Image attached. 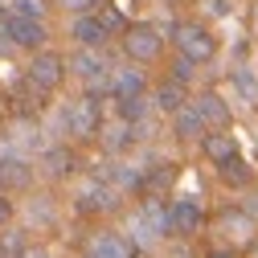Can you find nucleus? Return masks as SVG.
I'll list each match as a JSON object with an SVG mask.
<instances>
[{"mask_svg":"<svg viewBox=\"0 0 258 258\" xmlns=\"http://www.w3.org/2000/svg\"><path fill=\"white\" fill-rule=\"evenodd\" d=\"M172 45H176L180 57L192 61V66H197V61H209L213 49H217L213 33H209L205 25H197V21H180V25H172Z\"/></svg>","mask_w":258,"mask_h":258,"instance_id":"nucleus-1","label":"nucleus"},{"mask_svg":"<svg viewBox=\"0 0 258 258\" xmlns=\"http://www.w3.org/2000/svg\"><path fill=\"white\" fill-rule=\"evenodd\" d=\"M66 132L74 140H94L103 132V107H99V94H82L78 103L66 107Z\"/></svg>","mask_w":258,"mask_h":258,"instance_id":"nucleus-2","label":"nucleus"},{"mask_svg":"<svg viewBox=\"0 0 258 258\" xmlns=\"http://www.w3.org/2000/svg\"><path fill=\"white\" fill-rule=\"evenodd\" d=\"M160 49H164V37H160V29L156 25H127L123 29V53L132 57V61H152L160 57Z\"/></svg>","mask_w":258,"mask_h":258,"instance_id":"nucleus-3","label":"nucleus"},{"mask_svg":"<svg viewBox=\"0 0 258 258\" xmlns=\"http://www.w3.org/2000/svg\"><path fill=\"white\" fill-rule=\"evenodd\" d=\"M25 78L33 82L37 90H45V94H53L57 86H61V78H66V61H61L57 53H49V49H41L33 61H29V70H25Z\"/></svg>","mask_w":258,"mask_h":258,"instance_id":"nucleus-4","label":"nucleus"},{"mask_svg":"<svg viewBox=\"0 0 258 258\" xmlns=\"http://www.w3.org/2000/svg\"><path fill=\"white\" fill-rule=\"evenodd\" d=\"M136 234L144 238V242H156V238H164V234H172L168 230V205L164 201H144L140 205V213H136Z\"/></svg>","mask_w":258,"mask_h":258,"instance_id":"nucleus-5","label":"nucleus"},{"mask_svg":"<svg viewBox=\"0 0 258 258\" xmlns=\"http://www.w3.org/2000/svg\"><path fill=\"white\" fill-rule=\"evenodd\" d=\"M201 225H205V209H201V201L180 197V201L168 205V230H172V234H201Z\"/></svg>","mask_w":258,"mask_h":258,"instance_id":"nucleus-6","label":"nucleus"},{"mask_svg":"<svg viewBox=\"0 0 258 258\" xmlns=\"http://www.w3.org/2000/svg\"><path fill=\"white\" fill-rule=\"evenodd\" d=\"M9 37H13L17 49H41L45 45V25H41V17L9 13Z\"/></svg>","mask_w":258,"mask_h":258,"instance_id":"nucleus-7","label":"nucleus"},{"mask_svg":"<svg viewBox=\"0 0 258 258\" xmlns=\"http://www.w3.org/2000/svg\"><path fill=\"white\" fill-rule=\"evenodd\" d=\"M70 37H74L78 45H86V49H103L111 33L103 29L99 13H78V17H74V25H70Z\"/></svg>","mask_w":258,"mask_h":258,"instance_id":"nucleus-8","label":"nucleus"},{"mask_svg":"<svg viewBox=\"0 0 258 258\" xmlns=\"http://www.w3.org/2000/svg\"><path fill=\"white\" fill-rule=\"evenodd\" d=\"M115 201H119V192L99 176L78 192V213H107V209H115Z\"/></svg>","mask_w":258,"mask_h":258,"instance_id":"nucleus-9","label":"nucleus"},{"mask_svg":"<svg viewBox=\"0 0 258 258\" xmlns=\"http://www.w3.org/2000/svg\"><path fill=\"white\" fill-rule=\"evenodd\" d=\"M90 258H140V250L127 234H99L90 242Z\"/></svg>","mask_w":258,"mask_h":258,"instance_id":"nucleus-10","label":"nucleus"},{"mask_svg":"<svg viewBox=\"0 0 258 258\" xmlns=\"http://www.w3.org/2000/svg\"><path fill=\"white\" fill-rule=\"evenodd\" d=\"M33 184V168L25 156H0V188H29Z\"/></svg>","mask_w":258,"mask_h":258,"instance_id":"nucleus-11","label":"nucleus"},{"mask_svg":"<svg viewBox=\"0 0 258 258\" xmlns=\"http://www.w3.org/2000/svg\"><path fill=\"white\" fill-rule=\"evenodd\" d=\"M144 90H148V78L140 70V61L111 74V94H115V99H132V94H144Z\"/></svg>","mask_w":258,"mask_h":258,"instance_id":"nucleus-12","label":"nucleus"},{"mask_svg":"<svg viewBox=\"0 0 258 258\" xmlns=\"http://www.w3.org/2000/svg\"><path fill=\"white\" fill-rule=\"evenodd\" d=\"M201 148H205V156L213 160V164H225V160H234L238 156V140L234 136H225V132H205L201 136Z\"/></svg>","mask_w":258,"mask_h":258,"instance_id":"nucleus-13","label":"nucleus"},{"mask_svg":"<svg viewBox=\"0 0 258 258\" xmlns=\"http://www.w3.org/2000/svg\"><path fill=\"white\" fill-rule=\"evenodd\" d=\"M172 123H176V136L180 140H201L209 127H205V119H201V111L192 107V103H184L176 115H172Z\"/></svg>","mask_w":258,"mask_h":258,"instance_id":"nucleus-14","label":"nucleus"},{"mask_svg":"<svg viewBox=\"0 0 258 258\" xmlns=\"http://www.w3.org/2000/svg\"><path fill=\"white\" fill-rule=\"evenodd\" d=\"M152 103L160 107V111H168V115H176L188 99H184V82H176V78H168V82H160L156 86V94H152Z\"/></svg>","mask_w":258,"mask_h":258,"instance_id":"nucleus-15","label":"nucleus"},{"mask_svg":"<svg viewBox=\"0 0 258 258\" xmlns=\"http://www.w3.org/2000/svg\"><path fill=\"white\" fill-rule=\"evenodd\" d=\"M192 107L201 111L205 127H225V123H230V107H225V103L217 99V94H201V99L192 103Z\"/></svg>","mask_w":258,"mask_h":258,"instance_id":"nucleus-16","label":"nucleus"},{"mask_svg":"<svg viewBox=\"0 0 258 258\" xmlns=\"http://www.w3.org/2000/svg\"><path fill=\"white\" fill-rule=\"evenodd\" d=\"M41 164H45V172H49V176H70L78 160H74V152H70V148H49Z\"/></svg>","mask_w":258,"mask_h":258,"instance_id":"nucleus-17","label":"nucleus"},{"mask_svg":"<svg viewBox=\"0 0 258 258\" xmlns=\"http://www.w3.org/2000/svg\"><path fill=\"white\" fill-rule=\"evenodd\" d=\"M136 127H140V123H127V119H119V123L111 127V132L103 136V140H107V152H123V148H132V144H136V136H132Z\"/></svg>","mask_w":258,"mask_h":258,"instance_id":"nucleus-18","label":"nucleus"},{"mask_svg":"<svg viewBox=\"0 0 258 258\" xmlns=\"http://www.w3.org/2000/svg\"><path fill=\"white\" fill-rule=\"evenodd\" d=\"M148 115V99L144 94H132V99H119V119H127V123H140Z\"/></svg>","mask_w":258,"mask_h":258,"instance_id":"nucleus-19","label":"nucleus"},{"mask_svg":"<svg viewBox=\"0 0 258 258\" xmlns=\"http://www.w3.org/2000/svg\"><path fill=\"white\" fill-rule=\"evenodd\" d=\"M217 168H221V180H225V184H246V180H250V168L242 164V156L225 160V164H217Z\"/></svg>","mask_w":258,"mask_h":258,"instance_id":"nucleus-20","label":"nucleus"},{"mask_svg":"<svg viewBox=\"0 0 258 258\" xmlns=\"http://www.w3.org/2000/svg\"><path fill=\"white\" fill-rule=\"evenodd\" d=\"M99 21H103V29H107L111 37H123L127 21H123V13H119V9H103V13H99Z\"/></svg>","mask_w":258,"mask_h":258,"instance_id":"nucleus-21","label":"nucleus"},{"mask_svg":"<svg viewBox=\"0 0 258 258\" xmlns=\"http://www.w3.org/2000/svg\"><path fill=\"white\" fill-rule=\"evenodd\" d=\"M234 86L242 90V99H246V103L258 99V86H254V74H250V70H234Z\"/></svg>","mask_w":258,"mask_h":258,"instance_id":"nucleus-22","label":"nucleus"},{"mask_svg":"<svg viewBox=\"0 0 258 258\" xmlns=\"http://www.w3.org/2000/svg\"><path fill=\"white\" fill-rule=\"evenodd\" d=\"M57 5H61V9H70V13L78 17V13H94L103 0H57Z\"/></svg>","mask_w":258,"mask_h":258,"instance_id":"nucleus-23","label":"nucleus"},{"mask_svg":"<svg viewBox=\"0 0 258 258\" xmlns=\"http://www.w3.org/2000/svg\"><path fill=\"white\" fill-rule=\"evenodd\" d=\"M13 13H21V17H41V5H37V0H13Z\"/></svg>","mask_w":258,"mask_h":258,"instance_id":"nucleus-24","label":"nucleus"},{"mask_svg":"<svg viewBox=\"0 0 258 258\" xmlns=\"http://www.w3.org/2000/svg\"><path fill=\"white\" fill-rule=\"evenodd\" d=\"M172 78H176V82H188V78H192V61H188V57H176Z\"/></svg>","mask_w":258,"mask_h":258,"instance_id":"nucleus-25","label":"nucleus"},{"mask_svg":"<svg viewBox=\"0 0 258 258\" xmlns=\"http://www.w3.org/2000/svg\"><path fill=\"white\" fill-rule=\"evenodd\" d=\"M0 254H5V258H21V254H25V250H21V238H17V234H13V238H5Z\"/></svg>","mask_w":258,"mask_h":258,"instance_id":"nucleus-26","label":"nucleus"},{"mask_svg":"<svg viewBox=\"0 0 258 258\" xmlns=\"http://www.w3.org/2000/svg\"><path fill=\"white\" fill-rule=\"evenodd\" d=\"M9 217H13V201H9V197H5V192H0V225H5V221H9Z\"/></svg>","mask_w":258,"mask_h":258,"instance_id":"nucleus-27","label":"nucleus"},{"mask_svg":"<svg viewBox=\"0 0 258 258\" xmlns=\"http://www.w3.org/2000/svg\"><path fill=\"white\" fill-rule=\"evenodd\" d=\"M21 258H49V254H45V250H25Z\"/></svg>","mask_w":258,"mask_h":258,"instance_id":"nucleus-28","label":"nucleus"}]
</instances>
